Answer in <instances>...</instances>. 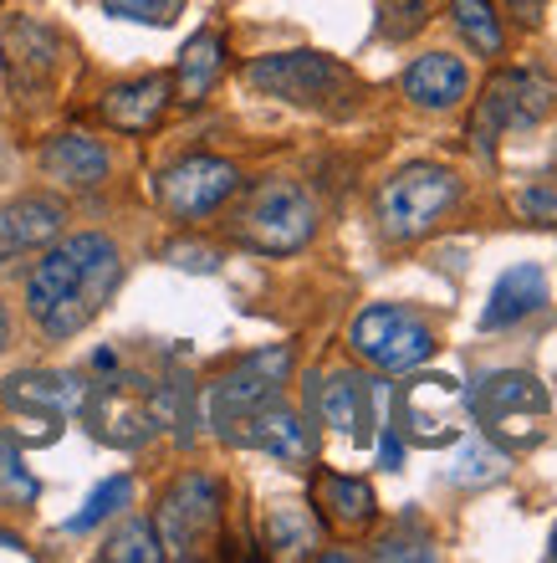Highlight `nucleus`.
Here are the masks:
<instances>
[{"instance_id": "f257e3e1", "label": "nucleus", "mask_w": 557, "mask_h": 563, "mask_svg": "<svg viewBox=\"0 0 557 563\" xmlns=\"http://www.w3.org/2000/svg\"><path fill=\"white\" fill-rule=\"evenodd\" d=\"M118 282H123L118 246L98 231H88V236L52 246L36 262L26 282V308L46 328V339H73L103 312V302L118 292Z\"/></svg>"}, {"instance_id": "f03ea898", "label": "nucleus", "mask_w": 557, "mask_h": 563, "mask_svg": "<svg viewBox=\"0 0 557 563\" xmlns=\"http://www.w3.org/2000/svg\"><path fill=\"white\" fill-rule=\"evenodd\" d=\"M466 410L486 426V441L506 445V451H532L547 430V389L527 369H491L481 374L466 395Z\"/></svg>"}, {"instance_id": "7ed1b4c3", "label": "nucleus", "mask_w": 557, "mask_h": 563, "mask_svg": "<svg viewBox=\"0 0 557 563\" xmlns=\"http://www.w3.org/2000/svg\"><path fill=\"white\" fill-rule=\"evenodd\" d=\"M460 179L445 164H410L379 190V231L389 241H420L445 221L455 206Z\"/></svg>"}, {"instance_id": "20e7f679", "label": "nucleus", "mask_w": 557, "mask_h": 563, "mask_svg": "<svg viewBox=\"0 0 557 563\" xmlns=\"http://www.w3.org/2000/svg\"><path fill=\"white\" fill-rule=\"evenodd\" d=\"M241 241L256 246V252H271V256H287V252H302L318 231V206L312 195L292 179H266L256 185L250 206L241 210Z\"/></svg>"}, {"instance_id": "39448f33", "label": "nucleus", "mask_w": 557, "mask_h": 563, "mask_svg": "<svg viewBox=\"0 0 557 563\" xmlns=\"http://www.w3.org/2000/svg\"><path fill=\"white\" fill-rule=\"evenodd\" d=\"M353 354L368 358L374 369L383 374H404V369H420L430 354H435V333L430 323H420L410 308L399 302H379V308H364L353 318Z\"/></svg>"}, {"instance_id": "423d86ee", "label": "nucleus", "mask_w": 557, "mask_h": 563, "mask_svg": "<svg viewBox=\"0 0 557 563\" xmlns=\"http://www.w3.org/2000/svg\"><path fill=\"white\" fill-rule=\"evenodd\" d=\"M557 103V88L553 77L532 73V67H516V73H497L486 82V98L476 108V144L491 154L501 134H522V129H537V123L553 113Z\"/></svg>"}, {"instance_id": "0eeeda50", "label": "nucleus", "mask_w": 557, "mask_h": 563, "mask_svg": "<svg viewBox=\"0 0 557 563\" xmlns=\"http://www.w3.org/2000/svg\"><path fill=\"white\" fill-rule=\"evenodd\" d=\"M246 82L256 92H266V98L302 103V108H323L353 88L348 67H337L323 52H277V57H261L246 67Z\"/></svg>"}, {"instance_id": "6e6552de", "label": "nucleus", "mask_w": 557, "mask_h": 563, "mask_svg": "<svg viewBox=\"0 0 557 563\" xmlns=\"http://www.w3.org/2000/svg\"><path fill=\"white\" fill-rule=\"evenodd\" d=\"M287 374H292V349H287V343L256 349V354H246L231 374H221V379L210 385V420H215V430L225 435L241 416L271 405L281 395V385H287Z\"/></svg>"}, {"instance_id": "1a4fd4ad", "label": "nucleus", "mask_w": 557, "mask_h": 563, "mask_svg": "<svg viewBox=\"0 0 557 563\" xmlns=\"http://www.w3.org/2000/svg\"><path fill=\"white\" fill-rule=\"evenodd\" d=\"M399 416V435L414 445H450L460 435V420H466V389L455 385L450 374H420L399 389L394 400Z\"/></svg>"}, {"instance_id": "9d476101", "label": "nucleus", "mask_w": 557, "mask_h": 563, "mask_svg": "<svg viewBox=\"0 0 557 563\" xmlns=\"http://www.w3.org/2000/svg\"><path fill=\"white\" fill-rule=\"evenodd\" d=\"M215 528H221V482H210L200 472L179 476L175 487L164 492V507H159L164 553L190 559V553H200L215 538Z\"/></svg>"}, {"instance_id": "9b49d317", "label": "nucleus", "mask_w": 557, "mask_h": 563, "mask_svg": "<svg viewBox=\"0 0 557 563\" xmlns=\"http://www.w3.org/2000/svg\"><path fill=\"white\" fill-rule=\"evenodd\" d=\"M235 185H241V169H235V164L215 159V154H190V159H179L164 169L159 200L175 221H205L210 210H221L225 200H231Z\"/></svg>"}, {"instance_id": "f8f14e48", "label": "nucleus", "mask_w": 557, "mask_h": 563, "mask_svg": "<svg viewBox=\"0 0 557 563\" xmlns=\"http://www.w3.org/2000/svg\"><path fill=\"white\" fill-rule=\"evenodd\" d=\"M235 445H256V451H266V456L277 461H292V466H308L312 461V430L297 420V410H287V405H261V410H250V416H241L231 430H225Z\"/></svg>"}, {"instance_id": "ddd939ff", "label": "nucleus", "mask_w": 557, "mask_h": 563, "mask_svg": "<svg viewBox=\"0 0 557 563\" xmlns=\"http://www.w3.org/2000/svg\"><path fill=\"white\" fill-rule=\"evenodd\" d=\"M547 308V272L537 267V262H522V267H512L506 277L491 287V302H486L481 312V328L486 333H497V328H512L522 323V318H532V312Z\"/></svg>"}, {"instance_id": "4468645a", "label": "nucleus", "mask_w": 557, "mask_h": 563, "mask_svg": "<svg viewBox=\"0 0 557 563\" xmlns=\"http://www.w3.org/2000/svg\"><path fill=\"white\" fill-rule=\"evenodd\" d=\"M404 98L414 108H430V113H445L466 98V62L450 57V52H430V57L410 62L404 73Z\"/></svg>"}, {"instance_id": "2eb2a0df", "label": "nucleus", "mask_w": 557, "mask_h": 563, "mask_svg": "<svg viewBox=\"0 0 557 563\" xmlns=\"http://www.w3.org/2000/svg\"><path fill=\"white\" fill-rule=\"evenodd\" d=\"M42 169L67 190H92L108 175V148L88 134H57L42 148Z\"/></svg>"}, {"instance_id": "dca6fc26", "label": "nucleus", "mask_w": 557, "mask_h": 563, "mask_svg": "<svg viewBox=\"0 0 557 563\" xmlns=\"http://www.w3.org/2000/svg\"><path fill=\"white\" fill-rule=\"evenodd\" d=\"M62 221H67V210L57 200H46V195H26V200L5 206L0 210V256L46 246L62 231Z\"/></svg>"}, {"instance_id": "f3484780", "label": "nucleus", "mask_w": 557, "mask_h": 563, "mask_svg": "<svg viewBox=\"0 0 557 563\" xmlns=\"http://www.w3.org/2000/svg\"><path fill=\"white\" fill-rule=\"evenodd\" d=\"M0 57H5V67H11V77L21 88H36L57 67V36L46 26H36V21H11L5 36H0Z\"/></svg>"}, {"instance_id": "a211bd4d", "label": "nucleus", "mask_w": 557, "mask_h": 563, "mask_svg": "<svg viewBox=\"0 0 557 563\" xmlns=\"http://www.w3.org/2000/svg\"><path fill=\"white\" fill-rule=\"evenodd\" d=\"M169 108V77H138V82H123L103 98V119L123 134H144L164 119Z\"/></svg>"}, {"instance_id": "6ab92c4d", "label": "nucleus", "mask_w": 557, "mask_h": 563, "mask_svg": "<svg viewBox=\"0 0 557 563\" xmlns=\"http://www.w3.org/2000/svg\"><path fill=\"white\" fill-rule=\"evenodd\" d=\"M221 67H225L221 31H200V36H190V42H185V52H179V67H175L179 103H185V108L205 103L210 88H215V77H221Z\"/></svg>"}, {"instance_id": "aec40b11", "label": "nucleus", "mask_w": 557, "mask_h": 563, "mask_svg": "<svg viewBox=\"0 0 557 563\" xmlns=\"http://www.w3.org/2000/svg\"><path fill=\"white\" fill-rule=\"evenodd\" d=\"M323 416L348 441H368L374 435V385L358 374H333V385L323 389Z\"/></svg>"}, {"instance_id": "412c9836", "label": "nucleus", "mask_w": 557, "mask_h": 563, "mask_svg": "<svg viewBox=\"0 0 557 563\" xmlns=\"http://www.w3.org/2000/svg\"><path fill=\"white\" fill-rule=\"evenodd\" d=\"M318 503L333 512L337 528H368L374 522V512H379V503H374V487L368 482H358V476H318Z\"/></svg>"}, {"instance_id": "4be33fe9", "label": "nucleus", "mask_w": 557, "mask_h": 563, "mask_svg": "<svg viewBox=\"0 0 557 563\" xmlns=\"http://www.w3.org/2000/svg\"><path fill=\"white\" fill-rule=\"evenodd\" d=\"M266 543L277 553H312L318 543H323V522H318V512L312 507H271V518H266Z\"/></svg>"}, {"instance_id": "5701e85b", "label": "nucleus", "mask_w": 557, "mask_h": 563, "mask_svg": "<svg viewBox=\"0 0 557 563\" xmlns=\"http://www.w3.org/2000/svg\"><path fill=\"white\" fill-rule=\"evenodd\" d=\"M450 15H455V31L470 42V52L501 57V21L491 0H450Z\"/></svg>"}, {"instance_id": "b1692460", "label": "nucleus", "mask_w": 557, "mask_h": 563, "mask_svg": "<svg viewBox=\"0 0 557 563\" xmlns=\"http://www.w3.org/2000/svg\"><path fill=\"white\" fill-rule=\"evenodd\" d=\"M506 466H512V456H506V451H497L486 435H470V441L460 445L455 466H450V482H455V487H486V482L506 476Z\"/></svg>"}, {"instance_id": "393cba45", "label": "nucleus", "mask_w": 557, "mask_h": 563, "mask_svg": "<svg viewBox=\"0 0 557 563\" xmlns=\"http://www.w3.org/2000/svg\"><path fill=\"white\" fill-rule=\"evenodd\" d=\"M103 559L108 563H159L164 559L159 528H154V522H144V518H133L129 528H118V533L103 543Z\"/></svg>"}, {"instance_id": "a878e982", "label": "nucleus", "mask_w": 557, "mask_h": 563, "mask_svg": "<svg viewBox=\"0 0 557 563\" xmlns=\"http://www.w3.org/2000/svg\"><path fill=\"white\" fill-rule=\"evenodd\" d=\"M129 503H133V482H129V476H108L103 487L82 503V512H73V518H67V533H88V528H98L103 518L123 512Z\"/></svg>"}, {"instance_id": "bb28decb", "label": "nucleus", "mask_w": 557, "mask_h": 563, "mask_svg": "<svg viewBox=\"0 0 557 563\" xmlns=\"http://www.w3.org/2000/svg\"><path fill=\"white\" fill-rule=\"evenodd\" d=\"M0 497L5 503H36V476L21 466L11 441H0Z\"/></svg>"}, {"instance_id": "cd10ccee", "label": "nucleus", "mask_w": 557, "mask_h": 563, "mask_svg": "<svg viewBox=\"0 0 557 563\" xmlns=\"http://www.w3.org/2000/svg\"><path fill=\"white\" fill-rule=\"evenodd\" d=\"M169 5L175 0H103V11L118 21H148V26H164L169 21Z\"/></svg>"}, {"instance_id": "c85d7f7f", "label": "nucleus", "mask_w": 557, "mask_h": 563, "mask_svg": "<svg viewBox=\"0 0 557 563\" xmlns=\"http://www.w3.org/2000/svg\"><path fill=\"white\" fill-rule=\"evenodd\" d=\"M383 15H399L394 26H383L389 36H410V31L425 21V0H389V11Z\"/></svg>"}, {"instance_id": "c756f323", "label": "nucleus", "mask_w": 557, "mask_h": 563, "mask_svg": "<svg viewBox=\"0 0 557 563\" xmlns=\"http://www.w3.org/2000/svg\"><path fill=\"white\" fill-rule=\"evenodd\" d=\"M169 262H175V267H185V272H215V262H221V256L205 252V246H169Z\"/></svg>"}, {"instance_id": "7c9ffc66", "label": "nucleus", "mask_w": 557, "mask_h": 563, "mask_svg": "<svg viewBox=\"0 0 557 563\" xmlns=\"http://www.w3.org/2000/svg\"><path fill=\"white\" fill-rule=\"evenodd\" d=\"M379 559H420V563H430L435 553H430V543H410V538H383V543H379Z\"/></svg>"}, {"instance_id": "2f4dec72", "label": "nucleus", "mask_w": 557, "mask_h": 563, "mask_svg": "<svg viewBox=\"0 0 557 563\" xmlns=\"http://www.w3.org/2000/svg\"><path fill=\"white\" fill-rule=\"evenodd\" d=\"M522 210H527V216H537V221H553V216H557V195L553 190H527V195H522Z\"/></svg>"}, {"instance_id": "473e14b6", "label": "nucleus", "mask_w": 557, "mask_h": 563, "mask_svg": "<svg viewBox=\"0 0 557 563\" xmlns=\"http://www.w3.org/2000/svg\"><path fill=\"white\" fill-rule=\"evenodd\" d=\"M379 461L389 466V472H399V466H404V435H399V430H389V435L379 441Z\"/></svg>"}, {"instance_id": "72a5a7b5", "label": "nucleus", "mask_w": 557, "mask_h": 563, "mask_svg": "<svg viewBox=\"0 0 557 563\" xmlns=\"http://www.w3.org/2000/svg\"><path fill=\"white\" fill-rule=\"evenodd\" d=\"M512 11L522 26H537V15H543V0H512Z\"/></svg>"}, {"instance_id": "f704fd0d", "label": "nucleus", "mask_w": 557, "mask_h": 563, "mask_svg": "<svg viewBox=\"0 0 557 563\" xmlns=\"http://www.w3.org/2000/svg\"><path fill=\"white\" fill-rule=\"evenodd\" d=\"M5 339H11V318H5V302H0V349H5Z\"/></svg>"}, {"instance_id": "c9c22d12", "label": "nucleus", "mask_w": 557, "mask_h": 563, "mask_svg": "<svg viewBox=\"0 0 557 563\" xmlns=\"http://www.w3.org/2000/svg\"><path fill=\"white\" fill-rule=\"evenodd\" d=\"M547 559L557 563V528H553V538H547Z\"/></svg>"}]
</instances>
